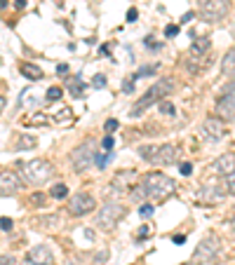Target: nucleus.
I'll use <instances>...</instances> for the list:
<instances>
[{
    "instance_id": "f257e3e1",
    "label": "nucleus",
    "mask_w": 235,
    "mask_h": 265,
    "mask_svg": "<svg viewBox=\"0 0 235 265\" xmlns=\"http://www.w3.org/2000/svg\"><path fill=\"white\" fill-rule=\"evenodd\" d=\"M174 190H176V181L174 179H170L162 172H150L130 190V197L136 200V202H141V200L160 202V200H167Z\"/></svg>"
},
{
    "instance_id": "f03ea898",
    "label": "nucleus",
    "mask_w": 235,
    "mask_h": 265,
    "mask_svg": "<svg viewBox=\"0 0 235 265\" xmlns=\"http://www.w3.org/2000/svg\"><path fill=\"white\" fill-rule=\"evenodd\" d=\"M174 89V80L170 78H162V80H158L156 85L150 87L148 92H146V96H141L139 101L134 103L132 108H130V117H141L144 115V110L150 108L153 103H160L167 96V94Z\"/></svg>"
},
{
    "instance_id": "7ed1b4c3",
    "label": "nucleus",
    "mask_w": 235,
    "mask_h": 265,
    "mask_svg": "<svg viewBox=\"0 0 235 265\" xmlns=\"http://www.w3.org/2000/svg\"><path fill=\"white\" fill-rule=\"evenodd\" d=\"M210 49H212L210 38H196L190 42V49H188V70L190 73H200L202 68H210L212 66Z\"/></svg>"
},
{
    "instance_id": "20e7f679",
    "label": "nucleus",
    "mask_w": 235,
    "mask_h": 265,
    "mask_svg": "<svg viewBox=\"0 0 235 265\" xmlns=\"http://www.w3.org/2000/svg\"><path fill=\"white\" fill-rule=\"evenodd\" d=\"M52 164L42 160V157H36V160H28L24 164V179L28 181L31 186H42L47 181L52 179Z\"/></svg>"
},
{
    "instance_id": "39448f33",
    "label": "nucleus",
    "mask_w": 235,
    "mask_h": 265,
    "mask_svg": "<svg viewBox=\"0 0 235 265\" xmlns=\"http://www.w3.org/2000/svg\"><path fill=\"white\" fill-rule=\"evenodd\" d=\"M221 237L216 233H207L200 240V244L196 247V251H193V261L196 263H210V261H214V258L221 254Z\"/></svg>"
},
{
    "instance_id": "423d86ee",
    "label": "nucleus",
    "mask_w": 235,
    "mask_h": 265,
    "mask_svg": "<svg viewBox=\"0 0 235 265\" xmlns=\"http://www.w3.org/2000/svg\"><path fill=\"white\" fill-rule=\"evenodd\" d=\"M125 214H127V209L122 207L120 202H106L102 207V209L96 211V226L99 228H104V230H110V228H116L120 221L125 219Z\"/></svg>"
},
{
    "instance_id": "0eeeda50",
    "label": "nucleus",
    "mask_w": 235,
    "mask_h": 265,
    "mask_svg": "<svg viewBox=\"0 0 235 265\" xmlns=\"http://www.w3.org/2000/svg\"><path fill=\"white\" fill-rule=\"evenodd\" d=\"M94 155H96V146H94V139H85L80 146H76V150L70 153V162H73V169L76 172H85L94 164Z\"/></svg>"
},
{
    "instance_id": "6e6552de",
    "label": "nucleus",
    "mask_w": 235,
    "mask_h": 265,
    "mask_svg": "<svg viewBox=\"0 0 235 265\" xmlns=\"http://www.w3.org/2000/svg\"><path fill=\"white\" fill-rule=\"evenodd\" d=\"M230 0H198V12L204 21H219L228 14Z\"/></svg>"
},
{
    "instance_id": "1a4fd4ad",
    "label": "nucleus",
    "mask_w": 235,
    "mask_h": 265,
    "mask_svg": "<svg viewBox=\"0 0 235 265\" xmlns=\"http://www.w3.org/2000/svg\"><path fill=\"white\" fill-rule=\"evenodd\" d=\"M94 197L87 195V193H76V197H70L68 202V214H73L76 219H80V216H87V214H92L94 211Z\"/></svg>"
},
{
    "instance_id": "9d476101",
    "label": "nucleus",
    "mask_w": 235,
    "mask_h": 265,
    "mask_svg": "<svg viewBox=\"0 0 235 265\" xmlns=\"http://www.w3.org/2000/svg\"><path fill=\"white\" fill-rule=\"evenodd\" d=\"M24 188V179L12 169L0 172V195H14Z\"/></svg>"
},
{
    "instance_id": "9b49d317",
    "label": "nucleus",
    "mask_w": 235,
    "mask_h": 265,
    "mask_svg": "<svg viewBox=\"0 0 235 265\" xmlns=\"http://www.w3.org/2000/svg\"><path fill=\"white\" fill-rule=\"evenodd\" d=\"M22 265H54V256H52L50 247L38 244V247H33V249L26 254V261H24Z\"/></svg>"
},
{
    "instance_id": "f8f14e48",
    "label": "nucleus",
    "mask_w": 235,
    "mask_h": 265,
    "mask_svg": "<svg viewBox=\"0 0 235 265\" xmlns=\"http://www.w3.org/2000/svg\"><path fill=\"white\" fill-rule=\"evenodd\" d=\"M202 136L207 141H221L226 136V122L221 117H207L202 122Z\"/></svg>"
},
{
    "instance_id": "ddd939ff",
    "label": "nucleus",
    "mask_w": 235,
    "mask_h": 265,
    "mask_svg": "<svg viewBox=\"0 0 235 265\" xmlns=\"http://www.w3.org/2000/svg\"><path fill=\"white\" fill-rule=\"evenodd\" d=\"M226 193H228L226 186L221 188V186H214V183H207V186L200 188L198 197H200L202 202H207V204H219V202L226 200Z\"/></svg>"
},
{
    "instance_id": "4468645a",
    "label": "nucleus",
    "mask_w": 235,
    "mask_h": 265,
    "mask_svg": "<svg viewBox=\"0 0 235 265\" xmlns=\"http://www.w3.org/2000/svg\"><path fill=\"white\" fill-rule=\"evenodd\" d=\"M212 172L216 174V176H224L226 179L228 174L235 172V153H224L219 155L214 162H212Z\"/></svg>"
},
{
    "instance_id": "2eb2a0df",
    "label": "nucleus",
    "mask_w": 235,
    "mask_h": 265,
    "mask_svg": "<svg viewBox=\"0 0 235 265\" xmlns=\"http://www.w3.org/2000/svg\"><path fill=\"white\" fill-rule=\"evenodd\" d=\"M214 113H216V117L226 120V122H235V99L233 96H228V94H224L219 101H216Z\"/></svg>"
},
{
    "instance_id": "dca6fc26",
    "label": "nucleus",
    "mask_w": 235,
    "mask_h": 265,
    "mask_svg": "<svg viewBox=\"0 0 235 265\" xmlns=\"http://www.w3.org/2000/svg\"><path fill=\"white\" fill-rule=\"evenodd\" d=\"M181 155V148L174 146V143H164V146H158V155L153 164H174Z\"/></svg>"
},
{
    "instance_id": "f3484780",
    "label": "nucleus",
    "mask_w": 235,
    "mask_h": 265,
    "mask_svg": "<svg viewBox=\"0 0 235 265\" xmlns=\"http://www.w3.org/2000/svg\"><path fill=\"white\" fill-rule=\"evenodd\" d=\"M221 73L226 75V78L235 80V47L233 49H228L224 59H221Z\"/></svg>"
},
{
    "instance_id": "a211bd4d",
    "label": "nucleus",
    "mask_w": 235,
    "mask_h": 265,
    "mask_svg": "<svg viewBox=\"0 0 235 265\" xmlns=\"http://www.w3.org/2000/svg\"><path fill=\"white\" fill-rule=\"evenodd\" d=\"M19 73H22L24 78H28V80H33V82H40V80L45 78L42 75V70L38 68V66H33V63H19Z\"/></svg>"
},
{
    "instance_id": "6ab92c4d",
    "label": "nucleus",
    "mask_w": 235,
    "mask_h": 265,
    "mask_svg": "<svg viewBox=\"0 0 235 265\" xmlns=\"http://www.w3.org/2000/svg\"><path fill=\"white\" fill-rule=\"evenodd\" d=\"M38 146V139L33 136V134H22L19 139H16V150H31Z\"/></svg>"
},
{
    "instance_id": "aec40b11",
    "label": "nucleus",
    "mask_w": 235,
    "mask_h": 265,
    "mask_svg": "<svg viewBox=\"0 0 235 265\" xmlns=\"http://www.w3.org/2000/svg\"><path fill=\"white\" fill-rule=\"evenodd\" d=\"M113 157H116L113 150H96V155H94V164H96V169H106V164H108Z\"/></svg>"
},
{
    "instance_id": "412c9836",
    "label": "nucleus",
    "mask_w": 235,
    "mask_h": 265,
    "mask_svg": "<svg viewBox=\"0 0 235 265\" xmlns=\"http://www.w3.org/2000/svg\"><path fill=\"white\" fill-rule=\"evenodd\" d=\"M156 155H158V146H141L139 148V157L150 164L156 162Z\"/></svg>"
},
{
    "instance_id": "4be33fe9",
    "label": "nucleus",
    "mask_w": 235,
    "mask_h": 265,
    "mask_svg": "<svg viewBox=\"0 0 235 265\" xmlns=\"http://www.w3.org/2000/svg\"><path fill=\"white\" fill-rule=\"evenodd\" d=\"M68 87H70V94H73V96H82V92H85V82H82V78H80V75L70 78L68 80Z\"/></svg>"
},
{
    "instance_id": "5701e85b",
    "label": "nucleus",
    "mask_w": 235,
    "mask_h": 265,
    "mask_svg": "<svg viewBox=\"0 0 235 265\" xmlns=\"http://www.w3.org/2000/svg\"><path fill=\"white\" fill-rule=\"evenodd\" d=\"M19 103H22V106H33V103H38V96H36V92H33L31 87L22 92V96H19Z\"/></svg>"
},
{
    "instance_id": "b1692460",
    "label": "nucleus",
    "mask_w": 235,
    "mask_h": 265,
    "mask_svg": "<svg viewBox=\"0 0 235 265\" xmlns=\"http://www.w3.org/2000/svg\"><path fill=\"white\" fill-rule=\"evenodd\" d=\"M54 122L56 125H68V122H73V113H70V108L64 106V108L59 110V115H54Z\"/></svg>"
},
{
    "instance_id": "393cba45",
    "label": "nucleus",
    "mask_w": 235,
    "mask_h": 265,
    "mask_svg": "<svg viewBox=\"0 0 235 265\" xmlns=\"http://www.w3.org/2000/svg\"><path fill=\"white\" fill-rule=\"evenodd\" d=\"M50 195L54 197V200H64V197H68V186H64V183H56V186L50 190Z\"/></svg>"
},
{
    "instance_id": "a878e982",
    "label": "nucleus",
    "mask_w": 235,
    "mask_h": 265,
    "mask_svg": "<svg viewBox=\"0 0 235 265\" xmlns=\"http://www.w3.org/2000/svg\"><path fill=\"white\" fill-rule=\"evenodd\" d=\"M38 223L42 228H50V230H52V228H59V226H62V219H59V216H42Z\"/></svg>"
},
{
    "instance_id": "bb28decb",
    "label": "nucleus",
    "mask_w": 235,
    "mask_h": 265,
    "mask_svg": "<svg viewBox=\"0 0 235 265\" xmlns=\"http://www.w3.org/2000/svg\"><path fill=\"white\" fill-rule=\"evenodd\" d=\"M153 211H156V207H153V204H150V202H144L139 207V216H141V219H148V216H153Z\"/></svg>"
},
{
    "instance_id": "cd10ccee",
    "label": "nucleus",
    "mask_w": 235,
    "mask_h": 265,
    "mask_svg": "<svg viewBox=\"0 0 235 265\" xmlns=\"http://www.w3.org/2000/svg\"><path fill=\"white\" fill-rule=\"evenodd\" d=\"M136 80H139V75H136V73H132V78H127L125 82H122V92L132 94L134 92V82H136Z\"/></svg>"
},
{
    "instance_id": "c85d7f7f",
    "label": "nucleus",
    "mask_w": 235,
    "mask_h": 265,
    "mask_svg": "<svg viewBox=\"0 0 235 265\" xmlns=\"http://www.w3.org/2000/svg\"><path fill=\"white\" fill-rule=\"evenodd\" d=\"M160 113H162V115H170V117H172L174 115V103L167 101V99H162V101H160Z\"/></svg>"
},
{
    "instance_id": "c756f323",
    "label": "nucleus",
    "mask_w": 235,
    "mask_h": 265,
    "mask_svg": "<svg viewBox=\"0 0 235 265\" xmlns=\"http://www.w3.org/2000/svg\"><path fill=\"white\" fill-rule=\"evenodd\" d=\"M62 87H50L47 89V101H56V99H62Z\"/></svg>"
},
{
    "instance_id": "7c9ffc66",
    "label": "nucleus",
    "mask_w": 235,
    "mask_h": 265,
    "mask_svg": "<svg viewBox=\"0 0 235 265\" xmlns=\"http://www.w3.org/2000/svg\"><path fill=\"white\" fill-rule=\"evenodd\" d=\"M158 70V63H148V66H141L139 70H136V75L139 78H144V75H148V73H156Z\"/></svg>"
},
{
    "instance_id": "2f4dec72",
    "label": "nucleus",
    "mask_w": 235,
    "mask_h": 265,
    "mask_svg": "<svg viewBox=\"0 0 235 265\" xmlns=\"http://www.w3.org/2000/svg\"><path fill=\"white\" fill-rule=\"evenodd\" d=\"M26 125H47V117L45 115H31V117H26Z\"/></svg>"
},
{
    "instance_id": "473e14b6",
    "label": "nucleus",
    "mask_w": 235,
    "mask_h": 265,
    "mask_svg": "<svg viewBox=\"0 0 235 265\" xmlns=\"http://www.w3.org/2000/svg\"><path fill=\"white\" fill-rule=\"evenodd\" d=\"M226 190L230 193V195H235V172L226 176Z\"/></svg>"
},
{
    "instance_id": "72a5a7b5",
    "label": "nucleus",
    "mask_w": 235,
    "mask_h": 265,
    "mask_svg": "<svg viewBox=\"0 0 235 265\" xmlns=\"http://www.w3.org/2000/svg\"><path fill=\"white\" fill-rule=\"evenodd\" d=\"M179 174H181V176H190V174H193V164H190V162H181L179 164Z\"/></svg>"
},
{
    "instance_id": "f704fd0d",
    "label": "nucleus",
    "mask_w": 235,
    "mask_h": 265,
    "mask_svg": "<svg viewBox=\"0 0 235 265\" xmlns=\"http://www.w3.org/2000/svg\"><path fill=\"white\" fill-rule=\"evenodd\" d=\"M148 235H153V228H150V226H141L139 233H136V240H146Z\"/></svg>"
},
{
    "instance_id": "c9c22d12",
    "label": "nucleus",
    "mask_w": 235,
    "mask_h": 265,
    "mask_svg": "<svg viewBox=\"0 0 235 265\" xmlns=\"http://www.w3.org/2000/svg\"><path fill=\"white\" fill-rule=\"evenodd\" d=\"M164 35H167V38L179 35V26H176V23H172V26H170V23H167V26H164Z\"/></svg>"
},
{
    "instance_id": "e433bc0d",
    "label": "nucleus",
    "mask_w": 235,
    "mask_h": 265,
    "mask_svg": "<svg viewBox=\"0 0 235 265\" xmlns=\"http://www.w3.org/2000/svg\"><path fill=\"white\" fill-rule=\"evenodd\" d=\"M113 146H116L113 136H110V134H106V136H104V141H102V148L104 150H113Z\"/></svg>"
},
{
    "instance_id": "4c0bfd02",
    "label": "nucleus",
    "mask_w": 235,
    "mask_h": 265,
    "mask_svg": "<svg viewBox=\"0 0 235 265\" xmlns=\"http://www.w3.org/2000/svg\"><path fill=\"white\" fill-rule=\"evenodd\" d=\"M92 87H96V89H102V87H106V75H94Z\"/></svg>"
},
{
    "instance_id": "58836bf2",
    "label": "nucleus",
    "mask_w": 235,
    "mask_h": 265,
    "mask_svg": "<svg viewBox=\"0 0 235 265\" xmlns=\"http://www.w3.org/2000/svg\"><path fill=\"white\" fill-rule=\"evenodd\" d=\"M118 125H120V122H118L116 117H110V120H106V125H104V129H106V132H116V129H118Z\"/></svg>"
},
{
    "instance_id": "ea45409f",
    "label": "nucleus",
    "mask_w": 235,
    "mask_h": 265,
    "mask_svg": "<svg viewBox=\"0 0 235 265\" xmlns=\"http://www.w3.org/2000/svg\"><path fill=\"white\" fill-rule=\"evenodd\" d=\"M0 230H5V233H10V230H12V219H8V216H2V219H0Z\"/></svg>"
},
{
    "instance_id": "a19ab883",
    "label": "nucleus",
    "mask_w": 235,
    "mask_h": 265,
    "mask_svg": "<svg viewBox=\"0 0 235 265\" xmlns=\"http://www.w3.org/2000/svg\"><path fill=\"white\" fill-rule=\"evenodd\" d=\"M193 16H196V12H190V9H188L186 14H181L179 23H190V21H193Z\"/></svg>"
},
{
    "instance_id": "79ce46f5",
    "label": "nucleus",
    "mask_w": 235,
    "mask_h": 265,
    "mask_svg": "<svg viewBox=\"0 0 235 265\" xmlns=\"http://www.w3.org/2000/svg\"><path fill=\"white\" fill-rule=\"evenodd\" d=\"M136 16H139L136 7H130V9H127V21H130V23H132V21H136Z\"/></svg>"
},
{
    "instance_id": "37998d69",
    "label": "nucleus",
    "mask_w": 235,
    "mask_h": 265,
    "mask_svg": "<svg viewBox=\"0 0 235 265\" xmlns=\"http://www.w3.org/2000/svg\"><path fill=\"white\" fill-rule=\"evenodd\" d=\"M224 94H228V96H233V99H235V80H233V82H228V85L224 87Z\"/></svg>"
},
{
    "instance_id": "c03bdc74",
    "label": "nucleus",
    "mask_w": 235,
    "mask_h": 265,
    "mask_svg": "<svg viewBox=\"0 0 235 265\" xmlns=\"http://www.w3.org/2000/svg\"><path fill=\"white\" fill-rule=\"evenodd\" d=\"M0 265H14V258H12V256H5V254H0Z\"/></svg>"
},
{
    "instance_id": "a18cd8bd",
    "label": "nucleus",
    "mask_w": 235,
    "mask_h": 265,
    "mask_svg": "<svg viewBox=\"0 0 235 265\" xmlns=\"http://www.w3.org/2000/svg\"><path fill=\"white\" fill-rule=\"evenodd\" d=\"M42 202H45V195H40V193L31 195V204H42Z\"/></svg>"
},
{
    "instance_id": "49530a36",
    "label": "nucleus",
    "mask_w": 235,
    "mask_h": 265,
    "mask_svg": "<svg viewBox=\"0 0 235 265\" xmlns=\"http://www.w3.org/2000/svg\"><path fill=\"white\" fill-rule=\"evenodd\" d=\"M172 242H174V244H176V247H181V244L186 242V237H184V235H176V237H174Z\"/></svg>"
},
{
    "instance_id": "de8ad7c7",
    "label": "nucleus",
    "mask_w": 235,
    "mask_h": 265,
    "mask_svg": "<svg viewBox=\"0 0 235 265\" xmlns=\"http://www.w3.org/2000/svg\"><path fill=\"white\" fill-rule=\"evenodd\" d=\"M56 73H68V66H66V63H59V66H56Z\"/></svg>"
},
{
    "instance_id": "09e8293b",
    "label": "nucleus",
    "mask_w": 235,
    "mask_h": 265,
    "mask_svg": "<svg viewBox=\"0 0 235 265\" xmlns=\"http://www.w3.org/2000/svg\"><path fill=\"white\" fill-rule=\"evenodd\" d=\"M14 7L16 9H24V7H26V0H14Z\"/></svg>"
},
{
    "instance_id": "8fccbe9b",
    "label": "nucleus",
    "mask_w": 235,
    "mask_h": 265,
    "mask_svg": "<svg viewBox=\"0 0 235 265\" xmlns=\"http://www.w3.org/2000/svg\"><path fill=\"white\" fill-rule=\"evenodd\" d=\"M2 110H5V99L0 96V113H2Z\"/></svg>"
},
{
    "instance_id": "3c124183",
    "label": "nucleus",
    "mask_w": 235,
    "mask_h": 265,
    "mask_svg": "<svg viewBox=\"0 0 235 265\" xmlns=\"http://www.w3.org/2000/svg\"><path fill=\"white\" fill-rule=\"evenodd\" d=\"M179 265H198V263L193 261V258H190V261H186V263H179Z\"/></svg>"
},
{
    "instance_id": "603ef678",
    "label": "nucleus",
    "mask_w": 235,
    "mask_h": 265,
    "mask_svg": "<svg viewBox=\"0 0 235 265\" xmlns=\"http://www.w3.org/2000/svg\"><path fill=\"white\" fill-rule=\"evenodd\" d=\"M8 7V0H0V9H5Z\"/></svg>"
}]
</instances>
